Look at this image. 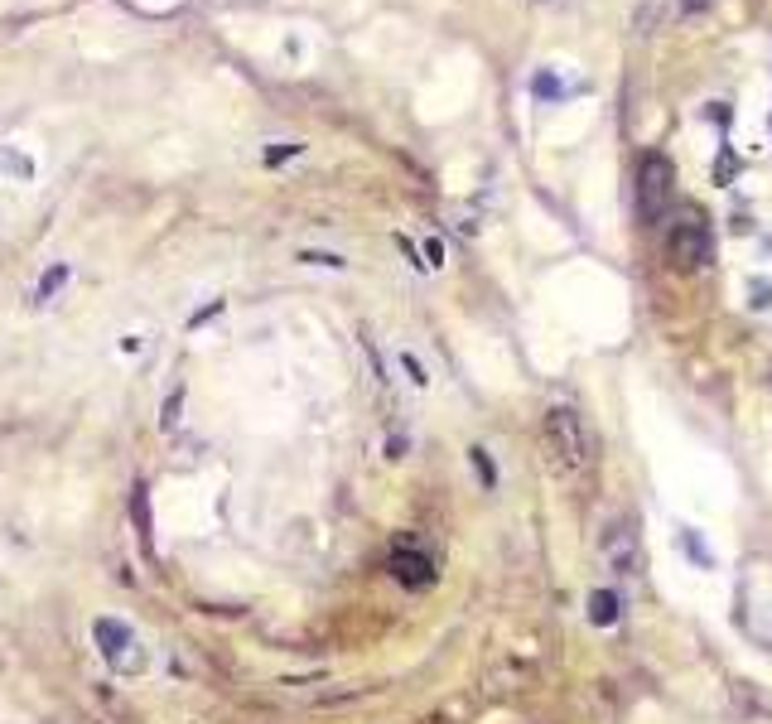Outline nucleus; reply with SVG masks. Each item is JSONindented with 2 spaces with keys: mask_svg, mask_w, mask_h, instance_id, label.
<instances>
[{
  "mask_svg": "<svg viewBox=\"0 0 772 724\" xmlns=\"http://www.w3.org/2000/svg\"><path fill=\"white\" fill-rule=\"evenodd\" d=\"M541 445L560 478H589L599 464V440L575 406H551L541 420Z\"/></svg>",
  "mask_w": 772,
  "mask_h": 724,
  "instance_id": "nucleus-1",
  "label": "nucleus"
},
{
  "mask_svg": "<svg viewBox=\"0 0 772 724\" xmlns=\"http://www.w3.org/2000/svg\"><path fill=\"white\" fill-rule=\"evenodd\" d=\"M92 642H97L102 662H107L116 676H140V671L150 667V652H145L140 633L131 623H121V618H97V623H92Z\"/></svg>",
  "mask_w": 772,
  "mask_h": 724,
  "instance_id": "nucleus-2",
  "label": "nucleus"
},
{
  "mask_svg": "<svg viewBox=\"0 0 772 724\" xmlns=\"http://www.w3.org/2000/svg\"><path fill=\"white\" fill-rule=\"evenodd\" d=\"M676 203V169L666 155H642L637 165V218L642 227H657Z\"/></svg>",
  "mask_w": 772,
  "mask_h": 724,
  "instance_id": "nucleus-3",
  "label": "nucleus"
},
{
  "mask_svg": "<svg viewBox=\"0 0 772 724\" xmlns=\"http://www.w3.org/2000/svg\"><path fill=\"white\" fill-rule=\"evenodd\" d=\"M710 256H715V237H710V223L700 218V213H686L681 223L666 232V266L671 271H700V266H710Z\"/></svg>",
  "mask_w": 772,
  "mask_h": 724,
  "instance_id": "nucleus-4",
  "label": "nucleus"
},
{
  "mask_svg": "<svg viewBox=\"0 0 772 724\" xmlns=\"http://www.w3.org/2000/svg\"><path fill=\"white\" fill-rule=\"evenodd\" d=\"M599 551H604V565L618 575V580H633V575H642V541H637L633 522H608Z\"/></svg>",
  "mask_w": 772,
  "mask_h": 724,
  "instance_id": "nucleus-5",
  "label": "nucleus"
},
{
  "mask_svg": "<svg viewBox=\"0 0 772 724\" xmlns=\"http://www.w3.org/2000/svg\"><path fill=\"white\" fill-rule=\"evenodd\" d=\"M391 575H396V585L406 589H430L435 580H440V570H435V560L425 556L415 541H401V546H391Z\"/></svg>",
  "mask_w": 772,
  "mask_h": 724,
  "instance_id": "nucleus-6",
  "label": "nucleus"
},
{
  "mask_svg": "<svg viewBox=\"0 0 772 724\" xmlns=\"http://www.w3.org/2000/svg\"><path fill=\"white\" fill-rule=\"evenodd\" d=\"M131 522H136V536H140V546H145V556H155V517H150V493H145V483L131 488Z\"/></svg>",
  "mask_w": 772,
  "mask_h": 724,
  "instance_id": "nucleus-7",
  "label": "nucleus"
},
{
  "mask_svg": "<svg viewBox=\"0 0 772 724\" xmlns=\"http://www.w3.org/2000/svg\"><path fill=\"white\" fill-rule=\"evenodd\" d=\"M618 613H623V604H618L613 589H594V594H589V623H594V628H613Z\"/></svg>",
  "mask_w": 772,
  "mask_h": 724,
  "instance_id": "nucleus-8",
  "label": "nucleus"
},
{
  "mask_svg": "<svg viewBox=\"0 0 772 724\" xmlns=\"http://www.w3.org/2000/svg\"><path fill=\"white\" fill-rule=\"evenodd\" d=\"M63 280H68V266L58 261L54 271H44V276H39V285H34V305H49L58 290H63Z\"/></svg>",
  "mask_w": 772,
  "mask_h": 724,
  "instance_id": "nucleus-9",
  "label": "nucleus"
},
{
  "mask_svg": "<svg viewBox=\"0 0 772 724\" xmlns=\"http://www.w3.org/2000/svg\"><path fill=\"white\" fill-rule=\"evenodd\" d=\"M469 459H473V469H478V478H483V488H493V483H497V469H493V459H488V449L473 445Z\"/></svg>",
  "mask_w": 772,
  "mask_h": 724,
  "instance_id": "nucleus-10",
  "label": "nucleus"
},
{
  "mask_svg": "<svg viewBox=\"0 0 772 724\" xmlns=\"http://www.w3.org/2000/svg\"><path fill=\"white\" fill-rule=\"evenodd\" d=\"M657 15H662V0H647V10H637V34H652L657 29Z\"/></svg>",
  "mask_w": 772,
  "mask_h": 724,
  "instance_id": "nucleus-11",
  "label": "nucleus"
},
{
  "mask_svg": "<svg viewBox=\"0 0 772 724\" xmlns=\"http://www.w3.org/2000/svg\"><path fill=\"white\" fill-rule=\"evenodd\" d=\"M300 261H309V266H333V271H343V256H329V251H304Z\"/></svg>",
  "mask_w": 772,
  "mask_h": 724,
  "instance_id": "nucleus-12",
  "label": "nucleus"
},
{
  "mask_svg": "<svg viewBox=\"0 0 772 724\" xmlns=\"http://www.w3.org/2000/svg\"><path fill=\"white\" fill-rule=\"evenodd\" d=\"M536 97H560V83L551 73H536Z\"/></svg>",
  "mask_w": 772,
  "mask_h": 724,
  "instance_id": "nucleus-13",
  "label": "nucleus"
},
{
  "mask_svg": "<svg viewBox=\"0 0 772 724\" xmlns=\"http://www.w3.org/2000/svg\"><path fill=\"white\" fill-rule=\"evenodd\" d=\"M753 305H758V309L772 305V285H768V280H753Z\"/></svg>",
  "mask_w": 772,
  "mask_h": 724,
  "instance_id": "nucleus-14",
  "label": "nucleus"
},
{
  "mask_svg": "<svg viewBox=\"0 0 772 724\" xmlns=\"http://www.w3.org/2000/svg\"><path fill=\"white\" fill-rule=\"evenodd\" d=\"M715 0H676V15H700V10H710Z\"/></svg>",
  "mask_w": 772,
  "mask_h": 724,
  "instance_id": "nucleus-15",
  "label": "nucleus"
},
{
  "mask_svg": "<svg viewBox=\"0 0 772 724\" xmlns=\"http://www.w3.org/2000/svg\"><path fill=\"white\" fill-rule=\"evenodd\" d=\"M401 362H406V372H411V382H420V387H425V372H420V362H415V358H401Z\"/></svg>",
  "mask_w": 772,
  "mask_h": 724,
  "instance_id": "nucleus-16",
  "label": "nucleus"
},
{
  "mask_svg": "<svg viewBox=\"0 0 772 724\" xmlns=\"http://www.w3.org/2000/svg\"><path fill=\"white\" fill-rule=\"evenodd\" d=\"M425 256H430V266H440V256H444V247H440V242H425Z\"/></svg>",
  "mask_w": 772,
  "mask_h": 724,
  "instance_id": "nucleus-17",
  "label": "nucleus"
}]
</instances>
